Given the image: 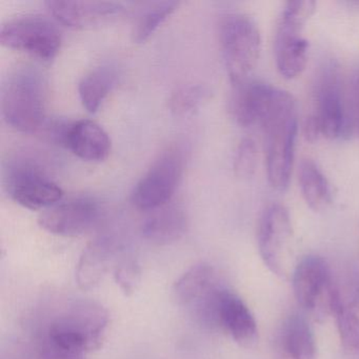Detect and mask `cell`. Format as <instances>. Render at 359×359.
Masks as SVG:
<instances>
[{"label": "cell", "mask_w": 359, "mask_h": 359, "mask_svg": "<svg viewBox=\"0 0 359 359\" xmlns=\"http://www.w3.org/2000/svg\"><path fill=\"white\" fill-rule=\"evenodd\" d=\"M46 81L30 66L14 69L1 89V113L10 127L22 133L41 131L46 118Z\"/></svg>", "instance_id": "7a4b0ae2"}, {"label": "cell", "mask_w": 359, "mask_h": 359, "mask_svg": "<svg viewBox=\"0 0 359 359\" xmlns=\"http://www.w3.org/2000/svg\"><path fill=\"white\" fill-rule=\"evenodd\" d=\"M219 39L232 86L248 81L262 49V37L255 20L247 14H228L220 22Z\"/></svg>", "instance_id": "3957f363"}, {"label": "cell", "mask_w": 359, "mask_h": 359, "mask_svg": "<svg viewBox=\"0 0 359 359\" xmlns=\"http://www.w3.org/2000/svg\"><path fill=\"white\" fill-rule=\"evenodd\" d=\"M177 1H158L148 4L138 14L134 22L132 36L137 43H144L163 24L165 20L177 9Z\"/></svg>", "instance_id": "603a6c76"}, {"label": "cell", "mask_w": 359, "mask_h": 359, "mask_svg": "<svg viewBox=\"0 0 359 359\" xmlns=\"http://www.w3.org/2000/svg\"><path fill=\"white\" fill-rule=\"evenodd\" d=\"M279 351L283 359H317L314 333L302 315L287 317L278 337Z\"/></svg>", "instance_id": "ac0fdd59"}, {"label": "cell", "mask_w": 359, "mask_h": 359, "mask_svg": "<svg viewBox=\"0 0 359 359\" xmlns=\"http://www.w3.org/2000/svg\"><path fill=\"white\" fill-rule=\"evenodd\" d=\"M264 85L258 81H245L233 86L230 111L233 118L241 127H250L258 123Z\"/></svg>", "instance_id": "44dd1931"}, {"label": "cell", "mask_w": 359, "mask_h": 359, "mask_svg": "<svg viewBox=\"0 0 359 359\" xmlns=\"http://www.w3.org/2000/svg\"><path fill=\"white\" fill-rule=\"evenodd\" d=\"M304 135L306 142H312V144L317 142L319 137L323 135L320 123H319L316 115L312 114L306 117L304 125Z\"/></svg>", "instance_id": "f546056e"}, {"label": "cell", "mask_w": 359, "mask_h": 359, "mask_svg": "<svg viewBox=\"0 0 359 359\" xmlns=\"http://www.w3.org/2000/svg\"><path fill=\"white\" fill-rule=\"evenodd\" d=\"M48 11L60 24L73 29H92L108 24L123 14L121 4L112 1L49 0Z\"/></svg>", "instance_id": "4fadbf2b"}, {"label": "cell", "mask_w": 359, "mask_h": 359, "mask_svg": "<svg viewBox=\"0 0 359 359\" xmlns=\"http://www.w3.org/2000/svg\"><path fill=\"white\" fill-rule=\"evenodd\" d=\"M100 213V205L91 197H75L46 210L39 216V224L51 234L79 236L97 222Z\"/></svg>", "instance_id": "7c38bea8"}, {"label": "cell", "mask_w": 359, "mask_h": 359, "mask_svg": "<svg viewBox=\"0 0 359 359\" xmlns=\"http://www.w3.org/2000/svg\"><path fill=\"white\" fill-rule=\"evenodd\" d=\"M297 117L293 96L264 83L258 123L264 130L269 184L280 192L287 190L291 180Z\"/></svg>", "instance_id": "6da1fadb"}, {"label": "cell", "mask_w": 359, "mask_h": 359, "mask_svg": "<svg viewBox=\"0 0 359 359\" xmlns=\"http://www.w3.org/2000/svg\"><path fill=\"white\" fill-rule=\"evenodd\" d=\"M300 191L310 209L315 212L323 211L332 203V192L323 172L311 159H304L298 171Z\"/></svg>", "instance_id": "ffe728a7"}, {"label": "cell", "mask_w": 359, "mask_h": 359, "mask_svg": "<svg viewBox=\"0 0 359 359\" xmlns=\"http://www.w3.org/2000/svg\"><path fill=\"white\" fill-rule=\"evenodd\" d=\"M8 192L14 201L30 210L49 209L64 196L60 187L30 161L10 165L6 175Z\"/></svg>", "instance_id": "9c48e42d"}, {"label": "cell", "mask_w": 359, "mask_h": 359, "mask_svg": "<svg viewBox=\"0 0 359 359\" xmlns=\"http://www.w3.org/2000/svg\"><path fill=\"white\" fill-rule=\"evenodd\" d=\"M293 290L298 304L318 318L335 315L342 306L329 266L319 256H306L296 266Z\"/></svg>", "instance_id": "8992f818"}, {"label": "cell", "mask_w": 359, "mask_h": 359, "mask_svg": "<svg viewBox=\"0 0 359 359\" xmlns=\"http://www.w3.org/2000/svg\"><path fill=\"white\" fill-rule=\"evenodd\" d=\"M66 148L87 161H104L110 154L111 140L102 126L89 119L71 123Z\"/></svg>", "instance_id": "9a60e30c"}, {"label": "cell", "mask_w": 359, "mask_h": 359, "mask_svg": "<svg viewBox=\"0 0 359 359\" xmlns=\"http://www.w3.org/2000/svg\"><path fill=\"white\" fill-rule=\"evenodd\" d=\"M218 323L235 342L245 348L258 341L257 323L243 300L230 290L224 289L218 304Z\"/></svg>", "instance_id": "5bb4252c"}, {"label": "cell", "mask_w": 359, "mask_h": 359, "mask_svg": "<svg viewBox=\"0 0 359 359\" xmlns=\"http://www.w3.org/2000/svg\"><path fill=\"white\" fill-rule=\"evenodd\" d=\"M350 106L353 123L359 134V69H356L351 75Z\"/></svg>", "instance_id": "f1b7e54d"}, {"label": "cell", "mask_w": 359, "mask_h": 359, "mask_svg": "<svg viewBox=\"0 0 359 359\" xmlns=\"http://www.w3.org/2000/svg\"><path fill=\"white\" fill-rule=\"evenodd\" d=\"M184 163L180 148L172 147L165 150L134 188L133 205L144 211H154L167 205L182 180Z\"/></svg>", "instance_id": "ba28073f"}, {"label": "cell", "mask_w": 359, "mask_h": 359, "mask_svg": "<svg viewBox=\"0 0 359 359\" xmlns=\"http://www.w3.org/2000/svg\"><path fill=\"white\" fill-rule=\"evenodd\" d=\"M207 97V91L201 86H189L177 90L171 98V109L177 114H186L198 108Z\"/></svg>", "instance_id": "484cf974"}, {"label": "cell", "mask_w": 359, "mask_h": 359, "mask_svg": "<svg viewBox=\"0 0 359 359\" xmlns=\"http://www.w3.org/2000/svg\"><path fill=\"white\" fill-rule=\"evenodd\" d=\"M335 317L344 354L348 359H359V317L344 304L338 309Z\"/></svg>", "instance_id": "cb8c5ba5"}, {"label": "cell", "mask_w": 359, "mask_h": 359, "mask_svg": "<svg viewBox=\"0 0 359 359\" xmlns=\"http://www.w3.org/2000/svg\"><path fill=\"white\" fill-rule=\"evenodd\" d=\"M115 283L126 296H131L140 285L142 270L140 264L132 258L121 260L114 270Z\"/></svg>", "instance_id": "4316f807"}, {"label": "cell", "mask_w": 359, "mask_h": 359, "mask_svg": "<svg viewBox=\"0 0 359 359\" xmlns=\"http://www.w3.org/2000/svg\"><path fill=\"white\" fill-rule=\"evenodd\" d=\"M117 73L111 66H100L83 77L79 97L88 112L95 113L115 86Z\"/></svg>", "instance_id": "7402d4cb"}, {"label": "cell", "mask_w": 359, "mask_h": 359, "mask_svg": "<svg viewBox=\"0 0 359 359\" xmlns=\"http://www.w3.org/2000/svg\"><path fill=\"white\" fill-rule=\"evenodd\" d=\"M188 228V218L182 208L176 205L159 208L142 222V236L154 243L165 245L182 238Z\"/></svg>", "instance_id": "e0dca14e"}, {"label": "cell", "mask_w": 359, "mask_h": 359, "mask_svg": "<svg viewBox=\"0 0 359 359\" xmlns=\"http://www.w3.org/2000/svg\"><path fill=\"white\" fill-rule=\"evenodd\" d=\"M316 115L323 135L336 140L346 130V109L337 65L327 62L319 71L316 81Z\"/></svg>", "instance_id": "8fae6325"}, {"label": "cell", "mask_w": 359, "mask_h": 359, "mask_svg": "<svg viewBox=\"0 0 359 359\" xmlns=\"http://www.w3.org/2000/svg\"><path fill=\"white\" fill-rule=\"evenodd\" d=\"M116 245L108 237L92 241L81 254L76 266V283L81 289L92 290L104 279L116 255Z\"/></svg>", "instance_id": "2e32d148"}, {"label": "cell", "mask_w": 359, "mask_h": 359, "mask_svg": "<svg viewBox=\"0 0 359 359\" xmlns=\"http://www.w3.org/2000/svg\"><path fill=\"white\" fill-rule=\"evenodd\" d=\"M41 354L43 359H87L85 352L60 346L48 337L43 340Z\"/></svg>", "instance_id": "83f0119b"}, {"label": "cell", "mask_w": 359, "mask_h": 359, "mask_svg": "<svg viewBox=\"0 0 359 359\" xmlns=\"http://www.w3.org/2000/svg\"><path fill=\"white\" fill-rule=\"evenodd\" d=\"M215 271L201 262L191 266L174 285V296L180 304L193 306L208 295L216 285Z\"/></svg>", "instance_id": "d6986e66"}, {"label": "cell", "mask_w": 359, "mask_h": 359, "mask_svg": "<svg viewBox=\"0 0 359 359\" xmlns=\"http://www.w3.org/2000/svg\"><path fill=\"white\" fill-rule=\"evenodd\" d=\"M256 165H257V149H256L255 142L251 138H245L241 140L235 154V174L239 178L247 180L255 173Z\"/></svg>", "instance_id": "d4e9b609"}, {"label": "cell", "mask_w": 359, "mask_h": 359, "mask_svg": "<svg viewBox=\"0 0 359 359\" xmlns=\"http://www.w3.org/2000/svg\"><path fill=\"white\" fill-rule=\"evenodd\" d=\"M109 325V313L93 302H79L51 323L46 337L81 352L102 346Z\"/></svg>", "instance_id": "5b68a950"}, {"label": "cell", "mask_w": 359, "mask_h": 359, "mask_svg": "<svg viewBox=\"0 0 359 359\" xmlns=\"http://www.w3.org/2000/svg\"><path fill=\"white\" fill-rule=\"evenodd\" d=\"M353 294H354V299L359 304V277L355 280L354 287H353Z\"/></svg>", "instance_id": "4dcf8cb0"}, {"label": "cell", "mask_w": 359, "mask_h": 359, "mask_svg": "<svg viewBox=\"0 0 359 359\" xmlns=\"http://www.w3.org/2000/svg\"><path fill=\"white\" fill-rule=\"evenodd\" d=\"M291 237V218L287 210L279 203L269 205L258 226V250L264 264L279 277L287 275Z\"/></svg>", "instance_id": "30bf717a"}, {"label": "cell", "mask_w": 359, "mask_h": 359, "mask_svg": "<svg viewBox=\"0 0 359 359\" xmlns=\"http://www.w3.org/2000/svg\"><path fill=\"white\" fill-rule=\"evenodd\" d=\"M316 4L310 0L289 1L277 25L274 51L277 70L285 79L299 76L308 62L309 43L302 36Z\"/></svg>", "instance_id": "277c9868"}, {"label": "cell", "mask_w": 359, "mask_h": 359, "mask_svg": "<svg viewBox=\"0 0 359 359\" xmlns=\"http://www.w3.org/2000/svg\"><path fill=\"white\" fill-rule=\"evenodd\" d=\"M0 43L9 49L25 52L49 62L60 52L62 33L45 16H18L1 26Z\"/></svg>", "instance_id": "52a82bcc"}]
</instances>
